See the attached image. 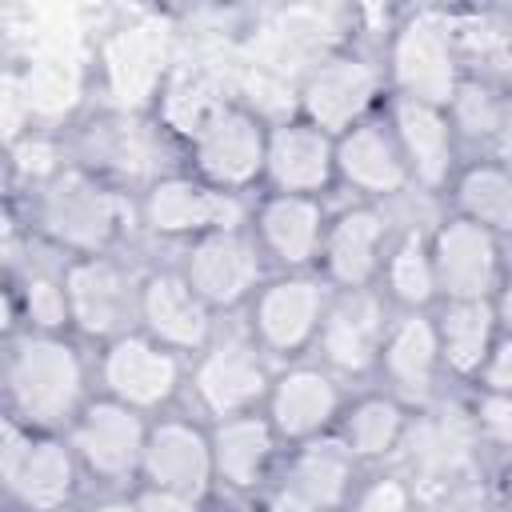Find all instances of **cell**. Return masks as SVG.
I'll use <instances>...</instances> for the list:
<instances>
[{
	"mask_svg": "<svg viewBox=\"0 0 512 512\" xmlns=\"http://www.w3.org/2000/svg\"><path fill=\"white\" fill-rule=\"evenodd\" d=\"M136 232V192L96 176L76 160L28 192V236L48 244L60 260L116 256Z\"/></svg>",
	"mask_w": 512,
	"mask_h": 512,
	"instance_id": "cell-1",
	"label": "cell"
},
{
	"mask_svg": "<svg viewBox=\"0 0 512 512\" xmlns=\"http://www.w3.org/2000/svg\"><path fill=\"white\" fill-rule=\"evenodd\" d=\"M96 360L72 332H16L4 352L8 416L36 432H68L96 396Z\"/></svg>",
	"mask_w": 512,
	"mask_h": 512,
	"instance_id": "cell-2",
	"label": "cell"
},
{
	"mask_svg": "<svg viewBox=\"0 0 512 512\" xmlns=\"http://www.w3.org/2000/svg\"><path fill=\"white\" fill-rule=\"evenodd\" d=\"M184 28L168 12H124L96 36L92 52V84L100 92V108L152 116L176 56Z\"/></svg>",
	"mask_w": 512,
	"mask_h": 512,
	"instance_id": "cell-3",
	"label": "cell"
},
{
	"mask_svg": "<svg viewBox=\"0 0 512 512\" xmlns=\"http://www.w3.org/2000/svg\"><path fill=\"white\" fill-rule=\"evenodd\" d=\"M484 460L488 456L476 440L468 400L444 392L432 404L412 408V424L392 468L412 480L420 504H436L452 496H492L480 484Z\"/></svg>",
	"mask_w": 512,
	"mask_h": 512,
	"instance_id": "cell-4",
	"label": "cell"
},
{
	"mask_svg": "<svg viewBox=\"0 0 512 512\" xmlns=\"http://www.w3.org/2000/svg\"><path fill=\"white\" fill-rule=\"evenodd\" d=\"M384 76H388V96L400 100H420L448 108L456 88L464 84L468 68L456 48L452 32V12L444 8H412L404 12L384 44H380Z\"/></svg>",
	"mask_w": 512,
	"mask_h": 512,
	"instance_id": "cell-5",
	"label": "cell"
},
{
	"mask_svg": "<svg viewBox=\"0 0 512 512\" xmlns=\"http://www.w3.org/2000/svg\"><path fill=\"white\" fill-rule=\"evenodd\" d=\"M252 204H256V196L220 192L180 164L136 192V220H140V232L148 240L184 248V244L212 236V232L248 228Z\"/></svg>",
	"mask_w": 512,
	"mask_h": 512,
	"instance_id": "cell-6",
	"label": "cell"
},
{
	"mask_svg": "<svg viewBox=\"0 0 512 512\" xmlns=\"http://www.w3.org/2000/svg\"><path fill=\"white\" fill-rule=\"evenodd\" d=\"M0 480L16 512H68L88 476L64 432H36L16 416H4Z\"/></svg>",
	"mask_w": 512,
	"mask_h": 512,
	"instance_id": "cell-7",
	"label": "cell"
},
{
	"mask_svg": "<svg viewBox=\"0 0 512 512\" xmlns=\"http://www.w3.org/2000/svg\"><path fill=\"white\" fill-rule=\"evenodd\" d=\"M172 152H180V148L156 124V116L116 112V108L92 112L72 140L76 164L92 168L96 176H104L128 192H140L156 176L180 168V164H172Z\"/></svg>",
	"mask_w": 512,
	"mask_h": 512,
	"instance_id": "cell-8",
	"label": "cell"
},
{
	"mask_svg": "<svg viewBox=\"0 0 512 512\" xmlns=\"http://www.w3.org/2000/svg\"><path fill=\"white\" fill-rule=\"evenodd\" d=\"M276 360L260 352V344L240 328H220L216 340L192 356L188 364V400L200 420H228V416H248L264 412Z\"/></svg>",
	"mask_w": 512,
	"mask_h": 512,
	"instance_id": "cell-9",
	"label": "cell"
},
{
	"mask_svg": "<svg viewBox=\"0 0 512 512\" xmlns=\"http://www.w3.org/2000/svg\"><path fill=\"white\" fill-rule=\"evenodd\" d=\"M384 104H388L384 60L380 52H368L360 44H344L328 52L296 84V116L312 120L332 136L384 112Z\"/></svg>",
	"mask_w": 512,
	"mask_h": 512,
	"instance_id": "cell-10",
	"label": "cell"
},
{
	"mask_svg": "<svg viewBox=\"0 0 512 512\" xmlns=\"http://www.w3.org/2000/svg\"><path fill=\"white\" fill-rule=\"evenodd\" d=\"M332 288L320 272H272L260 292L240 312V328L268 352L276 364H292L312 356Z\"/></svg>",
	"mask_w": 512,
	"mask_h": 512,
	"instance_id": "cell-11",
	"label": "cell"
},
{
	"mask_svg": "<svg viewBox=\"0 0 512 512\" xmlns=\"http://www.w3.org/2000/svg\"><path fill=\"white\" fill-rule=\"evenodd\" d=\"M188 356L156 344L140 328L100 344L96 352V392L128 404L132 412L156 420L180 396H188Z\"/></svg>",
	"mask_w": 512,
	"mask_h": 512,
	"instance_id": "cell-12",
	"label": "cell"
},
{
	"mask_svg": "<svg viewBox=\"0 0 512 512\" xmlns=\"http://www.w3.org/2000/svg\"><path fill=\"white\" fill-rule=\"evenodd\" d=\"M140 280L120 252L116 256H76L64 260V288L72 312V336L108 344L140 328Z\"/></svg>",
	"mask_w": 512,
	"mask_h": 512,
	"instance_id": "cell-13",
	"label": "cell"
},
{
	"mask_svg": "<svg viewBox=\"0 0 512 512\" xmlns=\"http://www.w3.org/2000/svg\"><path fill=\"white\" fill-rule=\"evenodd\" d=\"M268 120L256 116L244 104H228L212 124H204L180 152L184 168L200 176L204 184L232 192V196H256L264 188V160H268Z\"/></svg>",
	"mask_w": 512,
	"mask_h": 512,
	"instance_id": "cell-14",
	"label": "cell"
},
{
	"mask_svg": "<svg viewBox=\"0 0 512 512\" xmlns=\"http://www.w3.org/2000/svg\"><path fill=\"white\" fill-rule=\"evenodd\" d=\"M148 428H152L148 416L96 392L64 436L88 480H96L108 492H132L140 484Z\"/></svg>",
	"mask_w": 512,
	"mask_h": 512,
	"instance_id": "cell-15",
	"label": "cell"
},
{
	"mask_svg": "<svg viewBox=\"0 0 512 512\" xmlns=\"http://www.w3.org/2000/svg\"><path fill=\"white\" fill-rule=\"evenodd\" d=\"M348 400H352L348 380H340L320 360L304 356V360L276 368L268 400H264V416L284 440V448H300V444L332 436Z\"/></svg>",
	"mask_w": 512,
	"mask_h": 512,
	"instance_id": "cell-16",
	"label": "cell"
},
{
	"mask_svg": "<svg viewBox=\"0 0 512 512\" xmlns=\"http://www.w3.org/2000/svg\"><path fill=\"white\" fill-rule=\"evenodd\" d=\"M396 212L388 204H368V200H348L332 208L324 248H320V276L332 292H360L376 288L388 248L396 240Z\"/></svg>",
	"mask_w": 512,
	"mask_h": 512,
	"instance_id": "cell-17",
	"label": "cell"
},
{
	"mask_svg": "<svg viewBox=\"0 0 512 512\" xmlns=\"http://www.w3.org/2000/svg\"><path fill=\"white\" fill-rule=\"evenodd\" d=\"M176 268L220 316L244 312L248 300L260 292V284L272 276V264L260 252L252 228H228V232H212L184 244L176 256Z\"/></svg>",
	"mask_w": 512,
	"mask_h": 512,
	"instance_id": "cell-18",
	"label": "cell"
},
{
	"mask_svg": "<svg viewBox=\"0 0 512 512\" xmlns=\"http://www.w3.org/2000/svg\"><path fill=\"white\" fill-rule=\"evenodd\" d=\"M396 308L380 296V288H360V292H332L312 360L332 368L340 380H364L376 376L380 348L388 336Z\"/></svg>",
	"mask_w": 512,
	"mask_h": 512,
	"instance_id": "cell-19",
	"label": "cell"
},
{
	"mask_svg": "<svg viewBox=\"0 0 512 512\" xmlns=\"http://www.w3.org/2000/svg\"><path fill=\"white\" fill-rule=\"evenodd\" d=\"M336 184L348 188L352 200L388 204V208L408 204L416 196L412 172L384 112L336 136Z\"/></svg>",
	"mask_w": 512,
	"mask_h": 512,
	"instance_id": "cell-20",
	"label": "cell"
},
{
	"mask_svg": "<svg viewBox=\"0 0 512 512\" xmlns=\"http://www.w3.org/2000/svg\"><path fill=\"white\" fill-rule=\"evenodd\" d=\"M428 244L440 280V300H492V292L508 276L504 240L456 212H440L432 220Z\"/></svg>",
	"mask_w": 512,
	"mask_h": 512,
	"instance_id": "cell-21",
	"label": "cell"
},
{
	"mask_svg": "<svg viewBox=\"0 0 512 512\" xmlns=\"http://www.w3.org/2000/svg\"><path fill=\"white\" fill-rule=\"evenodd\" d=\"M384 116H388V124L396 132V144H400L404 164L412 172L416 196H424V200L448 196L460 164L468 160L464 156V144H460V136L452 128L448 108L388 96Z\"/></svg>",
	"mask_w": 512,
	"mask_h": 512,
	"instance_id": "cell-22",
	"label": "cell"
},
{
	"mask_svg": "<svg viewBox=\"0 0 512 512\" xmlns=\"http://www.w3.org/2000/svg\"><path fill=\"white\" fill-rule=\"evenodd\" d=\"M140 332L192 360L216 340L220 312L184 280V272L176 264L144 268V280H140Z\"/></svg>",
	"mask_w": 512,
	"mask_h": 512,
	"instance_id": "cell-23",
	"label": "cell"
},
{
	"mask_svg": "<svg viewBox=\"0 0 512 512\" xmlns=\"http://www.w3.org/2000/svg\"><path fill=\"white\" fill-rule=\"evenodd\" d=\"M140 484L168 488L208 504L216 496V460H212V432L208 420L196 416H156L144 444Z\"/></svg>",
	"mask_w": 512,
	"mask_h": 512,
	"instance_id": "cell-24",
	"label": "cell"
},
{
	"mask_svg": "<svg viewBox=\"0 0 512 512\" xmlns=\"http://www.w3.org/2000/svg\"><path fill=\"white\" fill-rule=\"evenodd\" d=\"M332 208L324 196H292V192H260L252 204V236L268 256L272 272H316L320 248L328 232Z\"/></svg>",
	"mask_w": 512,
	"mask_h": 512,
	"instance_id": "cell-25",
	"label": "cell"
},
{
	"mask_svg": "<svg viewBox=\"0 0 512 512\" xmlns=\"http://www.w3.org/2000/svg\"><path fill=\"white\" fill-rule=\"evenodd\" d=\"M380 388L400 396L408 408H424L448 392V372L440 356V336L432 312H396L376 364Z\"/></svg>",
	"mask_w": 512,
	"mask_h": 512,
	"instance_id": "cell-26",
	"label": "cell"
},
{
	"mask_svg": "<svg viewBox=\"0 0 512 512\" xmlns=\"http://www.w3.org/2000/svg\"><path fill=\"white\" fill-rule=\"evenodd\" d=\"M212 460H216V492L232 500H260L284 460V440L268 424L264 412L212 420Z\"/></svg>",
	"mask_w": 512,
	"mask_h": 512,
	"instance_id": "cell-27",
	"label": "cell"
},
{
	"mask_svg": "<svg viewBox=\"0 0 512 512\" xmlns=\"http://www.w3.org/2000/svg\"><path fill=\"white\" fill-rule=\"evenodd\" d=\"M336 188V136L304 116H284L268 128L264 192L328 196Z\"/></svg>",
	"mask_w": 512,
	"mask_h": 512,
	"instance_id": "cell-28",
	"label": "cell"
},
{
	"mask_svg": "<svg viewBox=\"0 0 512 512\" xmlns=\"http://www.w3.org/2000/svg\"><path fill=\"white\" fill-rule=\"evenodd\" d=\"M32 124L60 132L64 124L76 120L92 92V56H64V52H32V56H12L8 60Z\"/></svg>",
	"mask_w": 512,
	"mask_h": 512,
	"instance_id": "cell-29",
	"label": "cell"
},
{
	"mask_svg": "<svg viewBox=\"0 0 512 512\" xmlns=\"http://www.w3.org/2000/svg\"><path fill=\"white\" fill-rule=\"evenodd\" d=\"M412 408L392 396L388 388L356 392L336 424V440L356 456L360 468H388L400 456V444L408 436Z\"/></svg>",
	"mask_w": 512,
	"mask_h": 512,
	"instance_id": "cell-30",
	"label": "cell"
},
{
	"mask_svg": "<svg viewBox=\"0 0 512 512\" xmlns=\"http://www.w3.org/2000/svg\"><path fill=\"white\" fill-rule=\"evenodd\" d=\"M436 336H440V356L444 372L456 384H476L488 352L500 340V324L492 312V300H440L432 308Z\"/></svg>",
	"mask_w": 512,
	"mask_h": 512,
	"instance_id": "cell-31",
	"label": "cell"
},
{
	"mask_svg": "<svg viewBox=\"0 0 512 512\" xmlns=\"http://www.w3.org/2000/svg\"><path fill=\"white\" fill-rule=\"evenodd\" d=\"M428 228L432 224L400 220L396 240L388 248L376 288L396 312H432L440 304V280H436V264H432Z\"/></svg>",
	"mask_w": 512,
	"mask_h": 512,
	"instance_id": "cell-32",
	"label": "cell"
},
{
	"mask_svg": "<svg viewBox=\"0 0 512 512\" xmlns=\"http://www.w3.org/2000/svg\"><path fill=\"white\" fill-rule=\"evenodd\" d=\"M456 216L488 228L492 236H500L504 244L512 240V168L496 156H468L448 188V196Z\"/></svg>",
	"mask_w": 512,
	"mask_h": 512,
	"instance_id": "cell-33",
	"label": "cell"
},
{
	"mask_svg": "<svg viewBox=\"0 0 512 512\" xmlns=\"http://www.w3.org/2000/svg\"><path fill=\"white\" fill-rule=\"evenodd\" d=\"M508 104H512V80L480 76V72L464 76V84L456 88V96L448 104V116H452V128H456L464 152H472V156L496 152L504 120H508Z\"/></svg>",
	"mask_w": 512,
	"mask_h": 512,
	"instance_id": "cell-34",
	"label": "cell"
},
{
	"mask_svg": "<svg viewBox=\"0 0 512 512\" xmlns=\"http://www.w3.org/2000/svg\"><path fill=\"white\" fill-rule=\"evenodd\" d=\"M420 496L400 468H364L344 512H420Z\"/></svg>",
	"mask_w": 512,
	"mask_h": 512,
	"instance_id": "cell-35",
	"label": "cell"
},
{
	"mask_svg": "<svg viewBox=\"0 0 512 512\" xmlns=\"http://www.w3.org/2000/svg\"><path fill=\"white\" fill-rule=\"evenodd\" d=\"M464 400H468V416H472V428H476L484 456L488 460L496 456L500 464H508L512 460V396L472 388Z\"/></svg>",
	"mask_w": 512,
	"mask_h": 512,
	"instance_id": "cell-36",
	"label": "cell"
},
{
	"mask_svg": "<svg viewBox=\"0 0 512 512\" xmlns=\"http://www.w3.org/2000/svg\"><path fill=\"white\" fill-rule=\"evenodd\" d=\"M0 128H4V144H8V148H12L16 140H24L28 132H36L32 112H28V100H24V92H20L16 76H12V68H4V76H0Z\"/></svg>",
	"mask_w": 512,
	"mask_h": 512,
	"instance_id": "cell-37",
	"label": "cell"
},
{
	"mask_svg": "<svg viewBox=\"0 0 512 512\" xmlns=\"http://www.w3.org/2000/svg\"><path fill=\"white\" fill-rule=\"evenodd\" d=\"M472 388L512 396V336L500 332V340H496V348L488 352V360H484V368H480V376H476Z\"/></svg>",
	"mask_w": 512,
	"mask_h": 512,
	"instance_id": "cell-38",
	"label": "cell"
},
{
	"mask_svg": "<svg viewBox=\"0 0 512 512\" xmlns=\"http://www.w3.org/2000/svg\"><path fill=\"white\" fill-rule=\"evenodd\" d=\"M132 496H136V512H204L208 508L192 496H180L168 488H148V484H136Z\"/></svg>",
	"mask_w": 512,
	"mask_h": 512,
	"instance_id": "cell-39",
	"label": "cell"
},
{
	"mask_svg": "<svg viewBox=\"0 0 512 512\" xmlns=\"http://www.w3.org/2000/svg\"><path fill=\"white\" fill-rule=\"evenodd\" d=\"M492 312H496L500 332L512 336V268H508V276L500 280V288L492 292Z\"/></svg>",
	"mask_w": 512,
	"mask_h": 512,
	"instance_id": "cell-40",
	"label": "cell"
},
{
	"mask_svg": "<svg viewBox=\"0 0 512 512\" xmlns=\"http://www.w3.org/2000/svg\"><path fill=\"white\" fill-rule=\"evenodd\" d=\"M488 508H492V496H452V500L424 504L420 512H488Z\"/></svg>",
	"mask_w": 512,
	"mask_h": 512,
	"instance_id": "cell-41",
	"label": "cell"
},
{
	"mask_svg": "<svg viewBox=\"0 0 512 512\" xmlns=\"http://www.w3.org/2000/svg\"><path fill=\"white\" fill-rule=\"evenodd\" d=\"M80 512H136V496L132 492H104L92 504H84Z\"/></svg>",
	"mask_w": 512,
	"mask_h": 512,
	"instance_id": "cell-42",
	"label": "cell"
},
{
	"mask_svg": "<svg viewBox=\"0 0 512 512\" xmlns=\"http://www.w3.org/2000/svg\"><path fill=\"white\" fill-rule=\"evenodd\" d=\"M496 160H504L508 168H512V104H508V120H504V132H500V144H496V152H492Z\"/></svg>",
	"mask_w": 512,
	"mask_h": 512,
	"instance_id": "cell-43",
	"label": "cell"
},
{
	"mask_svg": "<svg viewBox=\"0 0 512 512\" xmlns=\"http://www.w3.org/2000/svg\"><path fill=\"white\" fill-rule=\"evenodd\" d=\"M492 496H496V500H504V504H512V460H508V464H500V480H496Z\"/></svg>",
	"mask_w": 512,
	"mask_h": 512,
	"instance_id": "cell-44",
	"label": "cell"
},
{
	"mask_svg": "<svg viewBox=\"0 0 512 512\" xmlns=\"http://www.w3.org/2000/svg\"><path fill=\"white\" fill-rule=\"evenodd\" d=\"M204 512H256V508H240V504H208Z\"/></svg>",
	"mask_w": 512,
	"mask_h": 512,
	"instance_id": "cell-45",
	"label": "cell"
},
{
	"mask_svg": "<svg viewBox=\"0 0 512 512\" xmlns=\"http://www.w3.org/2000/svg\"><path fill=\"white\" fill-rule=\"evenodd\" d=\"M488 512H512V504H504V500L492 496V508H488Z\"/></svg>",
	"mask_w": 512,
	"mask_h": 512,
	"instance_id": "cell-46",
	"label": "cell"
},
{
	"mask_svg": "<svg viewBox=\"0 0 512 512\" xmlns=\"http://www.w3.org/2000/svg\"><path fill=\"white\" fill-rule=\"evenodd\" d=\"M12 512H16V508H12Z\"/></svg>",
	"mask_w": 512,
	"mask_h": 512,
	"instance_id": "cell-47",
	"label": "cell"
}]
</instances>
